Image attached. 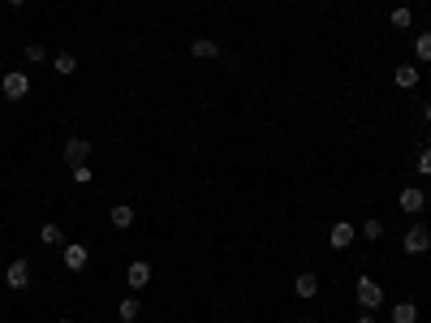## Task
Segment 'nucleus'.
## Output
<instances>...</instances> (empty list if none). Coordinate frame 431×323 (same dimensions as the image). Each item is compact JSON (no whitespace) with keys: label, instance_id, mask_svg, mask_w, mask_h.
I'll return each mask as SVG.
<instances>
[{"label":"nucleus","instance_id":"nucleus-13","mask_svg":"<svg viewBox=\"0 0 431 323\" xmlns=\"http://www.w3.org/2000/svg\"><path fill=\"white\" fill-rule=\"evenodd\" d=\"M138 311H142L138 293H130V298H121V302H117V315H121V323H134V319H138Z\"/></svg>","mask_w":431,"mask_h":323},{"label":"nucleus","instance_id":"nucleus-11","mask_svg":"<svg viewBox=\"0 0 431 323\" xmlns=\"http://www.w3.org/2000/svg\"><path fill=\"white\" fill-rule=\"evenodd\" d=\"M108 220H113V229H130L134 224V207L130 203H113L108 207Z\"/></svg>","mask_w":431,"mask_h":323},{"label":"nucleus","instance_id":"nucleus-14","mask_svg":"<svg viewBox=\"0 0 431 323\" xmlns=\"http://www.w3.org/2000/svg\"><path fill=\"white\" fill-rule=\"evenodd\" d=\"M388 319L393 323H414V319H419V306H414V302H397L388 311Z\"/></svg>","mask_w":431,"mask_h":323},{"label":"nucleus","instance_id":"nucleus-9","mask_svg":"<svg viewBox=\"0 0 431 323\" xmlns=\"http://www.w3.org/2000/svg\"><path fill=\"white\" fill-rule=\"evenodd\" d=\"M65 159H69V164H87V159H91V142L87 138H69L65 142Z\"/></svg>","mask_w":431,"mask_h":323},{"label":"nucleus","instance_id":"nucleus-16","mask_svg":"<svg viewBox=\"0 0 431 323\" xmlns=\"http://www.w3.org/2000/svg\"><path fill=\"white\" fill-rule=\"evenodd\" d=\"M52 69H56V74H65V78H69V74H78V56H74V52L52 56Z\"/></svg>","mask_w":431,"mask_h":323},{"label":"nucleus","instance_id":"nucleus-4","mask_svg":"<svg viewBox=\"0 0 431 323\" xmlns=\"http://www.w3.org/2000/svg\"><path fill=\"white\" fill-rule=\"evenodd\" d=\"M5 285L13 289V293H26V289H30V263H26V258H13V263H9Z\"/></svg>","mask_w":431,"mask_h":323},{"label":"nucleus","instance_id":"nucleus-2","mask_svg":"<svg viewBox=\"0 0 431 323\" xmlns=\"http://www.w3.org/2000/svg\"><path fill=\"white\" fill-rule=\"evenodd\" d=\"M0 95H5L9 104H18V100H26L30 95V78L22 74V69H9L5 78H0Z\"/></svg>","mask_w":431,"mask_h":323},{"label":"nucleus","instance_id":"nucleus-28","mask_svg":"<svg viewBox=\"0 0 431 323\" xmlns=\"http://www.w3.org/2000/svg\"><path fill=\"white\" fill-rule=\"evenodd\" d=\"M60 323H74V319H60Z\"/></svg>","mask_w":431,"mask_h":323},{"label":"nucleus","instance_id":"nucleus-15","mask_svg":"<svg viewBox=\"0 0 431 323\" xmlns=\"http://www.w3.org/2000/svg\"><path fill=\"white\" fill-rule=\"evenodd\" d=\"M393 82L401 87V91H410V87H419V69L414 65H397V74H393Z\"/></svg>","mask_w":431,"mask_h":323},{"label":"nucleus","instance_id":"nucleus-20","mask_svg":"<svg viewBox=\"0 0 431 323\" xmlns=\"http://www.w3.org/2000/svg\"><path fill=\"white\" fill-rule=\"evenodd\" d=\"M69 177H74L78 186H91V177H95V172H91V164H69Z\"/></svg>","mask_w":431,"mask_h":323},{"label":"nucleus","instance_id":"nucleus-26","mask_svg":"<svg viewBox=\"0 0 431 323\" xmlns=\"http://www.w3.org/2000/svg\"><path fill=\"white\" fill-rule=\"evenodd\" d=\"M427 121H431V100H427Z\"/></svg>","mask_w":431,"mask_h":323},{"label":"nucleus","instance_id":"nucleus-24","mask_svg":"<svg viewBox=\"0 0 431 323\" xmlns=\"http://www.w3.org/2000/svg\"><path fill=\"white\" fill-rule=\"evenodd\" d=\"M5 5H9V9H22V5H26V0H5Z\"/></svg>","mask_w":431,"mask_h":323},{"label":"nucleus","instance_id":"nucleus-17","mask_svg":"<svg viewBox=\"0 0 431 323\" xmlns=\"http://www.w3.org/2000/svg\"><path fill=\"white\" fill-rule=\"evenodd\" d=\"M39 237H43V246H65V233H60V224H43Z\"/></svg>","mask_w":431,"mask_h":323},{"label":"nucleus","instance_id":"nucleus-27","mask_svg":"<svg viewBox=\"0 0 431 323\" xmlns=\"http://www.w3.org/2000/svg\"><path fill=\"white\" fill-rule=\"evenodd\" d=\"M427 212H431V199H427Z\"/></svg>","mask_w":431,"mask_h":323},{"label":"nucleus","instance_id":"nucleus-6","mask_svg":"<svg viewBox=\"0 0 431 323\" xmlns=\"http://www.w3.org/2000/svg\"><path fill=\"white\" fill-rule=\"evenodd\" d=\"M397 203H401V212H410V216H419L423 207H427V194L419 190V186H406L401 194H397Z\"/></svg>","mask_w":431,"mask_h":323},{"label":"nucleus","instance_id":"nucleus-10","mask_svg":"<svg viewBox=\"0 0 431 323\" xmlns=\"http://www.w3.org/2000/svg\"><path fill=\"white\" fill-rule=\"evenodd\" d=\"M190 56L195 60H220V43L216 39H195L190 43Z\"/></svg>","mask_w":431,"mask_h":323},{"label":"nucleus","instance_id":"nucleus-8","mask_svg":"<svg viewBox=\"0 0 431 323\" xmlns=\"http://www.w3.org/2000/svg\"><path fill=\"white\" fill-rule=\"evenodd\" d=\"M328 241H332V250H345L349 241H354V224H349V220H337V224H332V233H328Z\"/></svg>","mask_w":431,"mask_h":323},{"label":"nucleus","instance_id":"nucleus-23","mask_svg":"<svg viewBox=\"0 0 431 323\" xmlns=\"http://www.w3.org/2000/svg\"><path fill=\"white\" fill-rule=\"evenodd\" d=\"M414 168H419V172H423V177H431V147H427V151H423V155H419V164H414Z\"/></svg>","mask_w":431,"mask_h":323},{"label":"nucleus","instance_id":"nucleus-3","mask_svg":"<svg viewBox=\"0 0 431 323\" xmlns=\"http://www.w3.org/2000/svg\"><path fill=\"white\" fill-rule=\"evenodd\" d=\"M401 250H406V254H427V250H431V233L423 229V224H410L406 237H401Z\"/></svg>","mask_w":431,"mask_h":323},{"label":"nucleus","instance_id":"nucleus-22","mask_svg":"<svg viewBox=\"0 0 431 323\" xmlns=\"http://www.w3.org/2000/svg\"><path fill=\"white\" fill-rule=\"evenodd\" d=\"M26 60H35V65H43V60H47V52H43V47H39V43H26Z\"/></svg>","mask_w":431,"mask_h":323},{"label":"nucleus","instance_id":"nucleus-12","mask_svg":"<svg viewBox=\"0 0 431 323\" xmlns=\"http://www.w3.org/2000/svg\"><path fill=\"white\" fill-rule=\"evenodd\" d=\"M294 293L298 298H319V276L315 271H302V276L294 280Z\"/></svg>","mask_w":431,"mask_h":323},{"label":"nucleus","instance_id":"nucleus-1","mask_svg":"<svg viewBox=\"0 0 431 323\" xmlns=\"http://www.w3.org/2000/svg\"><path fill=\"white\" fill-rule=\"evenodd\" d=\"M354 298H358L362 311H379V306H384V289H379L371 276H358L354 280Z\"/></svg>","mask_w":431,"mask_h":323},{"label":"nucleus","instance_id":"nucleus-19","mask_svg":"<svg viewBox=\"0 0 431 323\" xmlns=\"http://www.w3.org/2000/svg\"><path fill=\"white\" fill-rule=\"evenodd\" d=\"M358 233H362L366 241H379V237H384V220H366V224H362Z\"/></svg>","mask_w":431,"mask_h":323},{"label":"nucleus","instance_id":"nucleus-7","mask_svg":"<svg viewBox=\"0 0 431 323\" xmlns=\"http://www.w3.org/2000/svg\"><path fill=\"white\" fill-rule=\"evenodd\" d=\"M125 285H130L134 293H138V289H147V285H151V267L142 263V258H134V263L125 267Z\"/></svg>","mask_w":431,"mask_h":323},{"label":"nucleus","instance_id":"nucleus-18","mask_svg":"<svg viewBox=\"0 0 431 323\" xmlns=\"http://www.w3.org/2000/svg\"><path fill=\"white\" fill-rule=\"evenodd\" d=\"M414 56H419V60H431V30H423V35L414 39Z\"/></svg>","mask_w":431,"mask_h":323},{"label":"nucleus","instance_id":"nucleus-25","mask_svg":"<svg viewBox=\"0 0 431 323\" xmlns=\"http://www.w3.org/2000/svg\"><path fill=\"white\" fill-rule=\"evenodd\" d=\"M358 323H375V315H371V311H366V315H362V319H358Z\"/></svg>","mask_w":431,"mask_h":323},{"label":"nucleus","instance_id":"nucleus-21","mask_svg":"<svg viewBox=\"0 0 431 323\" xmlns=\"http://www.w3.org/2000/svg\"><path fill=\"white\" fill-rule=\"evenodd\" d=\"M388 22H393L397 30H406V26H414V13H410V9H393V18H388Z\"/></svg>","mask_w":431,"mask_h":323},{"label":"nucleus","instance_id":"nucleus-5","mask_svg":"<svg viewBox=\"0 0 431 323\" xmlns=\"http://www.w3.org/2000/svg\"><path fill=\"white\" fill-rule=\"evenodd\" d=\"M60 258H65V267H69V271H82V267L91 263V250L82 246V241H69V246L60 250Z\"/></svg>","mask_w":431,"mask_h":323}]
</instances>
